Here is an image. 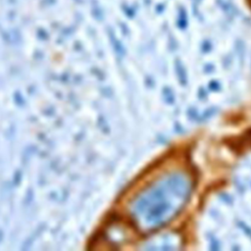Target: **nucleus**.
I'll list each match as a JSON object with an SVG mask.
<instances>
[{"label":"nucleus","instance_id":"1","mask_svg":"<svg viewBox=\"0 0 251 251\" xmlns=\"http://www.w3.org/2000/svg\"><path fill=\"white\" fill-rule=\"evenodd\" d=\"M189 191L190 181L180 174L159 180L136 203L133 212L136 225L142 230H151L166 224L181 209Z\"/></svg>","mask_w":251,"mask_h":251}]
</instances>
